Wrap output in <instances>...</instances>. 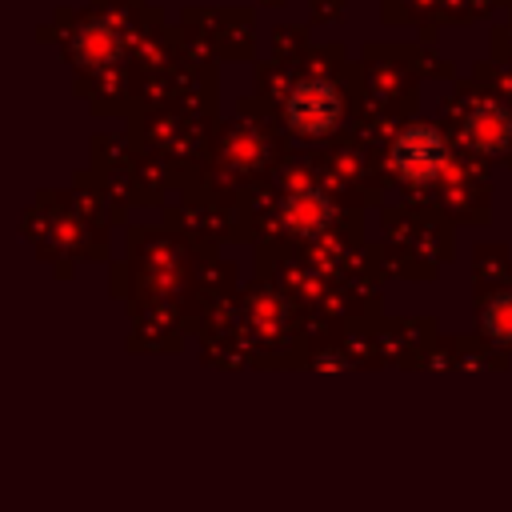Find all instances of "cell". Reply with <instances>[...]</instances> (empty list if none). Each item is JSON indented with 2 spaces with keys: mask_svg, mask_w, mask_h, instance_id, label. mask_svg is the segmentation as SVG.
<instances>
[{
  "mask_svg": "<svg viewBox=\"0 0 512 512\" xmlns=\"http://www.w3.org/2000/svg\"><path fill=\"white\" fill-rule=\"evenodd\" d=\"M464 144L480 156H504L508 144H512V116L504 104H492V100H480L468 116H464V128H460Z\"/></svg>",
  "mask_w": 512,
  "mask_h": 512,
  "instance_id": "cell-4",
  "label": "cell"
},
{
  "mask_svg": "<svg viewBox=\"0 0 512 512\" xmlns=\"http://www.w3.org/2000/svg\"><path fill=\"white\" fill-rule=\"evenodd\" d=\"M344 116V100H340V88L324 76H304L288 88L284 96V124L296 132V136H328Z\"/></svg>",
  "mask_w": 512,
  "mask_h": 512,
  "instance_id": "cell-1",
  "label": "cell"
},
{
  "mask_svg": "<svg viewBox=\"0 0 512 512\" xmlns=\"http://www.w3.org/2000/svg\"><path fill=\"white\" fill-rule=\"evenodd\" d=\"M480 324H484V332H488L492 344L512 348V292L488 296V304H484V312H480Z\"/></svg>",
  "mask_w": 512,
  "mask_h": 512,
  "instance_id": "cell-6",
  "label": "cell"
},
{
  "mask_svg": "<svg viewBox=\"0 0 512 512\" xmlns=\"http://www.w3.org/2000/svg\"><path fill=\"white\" fill-rule=\"evenodd\" d=\"M444 160H448V144L432 124H408L388 148L392 176L400 184H412V188L432 184L444 172Z\"/></svg>",
  "mask_w": 512,
  "mask_h": 512,
  "instance_id": "cell-2",
  "label": "cell"
},
{
  "mask_svg": "<svg viewBox=\"0 0 512 512\" xmlns=\"http://www.w3.org/2000/svg\"><path fill=\"white\" fill-rule=\"evenodd\" d=\"M332 220H336V204L320 188H296L280 200V224L300 240H316L320 232L332 228Z\"/></svg>",
  "mask_w": 512,
  "mask_h": 512,
  "instance_id": "cell-3",
  "label": "cell"
},
{
  "mask_svg": "<svg viewBox=\"0 0 512 512\" xmlns=\"http://www.w3.org/2000/svg\"><path fill=\"white\" fill-rule=\"evenodd\" d=\"M72 56H76L84 68H104V64H112V60L120 56V36H116V28H112L108 20L84 24V28L76 32V40H72Z\"/></svg>",
  "mask_w": 512,
  "mask_h": 512,
  "instance_id": "cell-5",
  "label": "cell"
}]
</instances>
